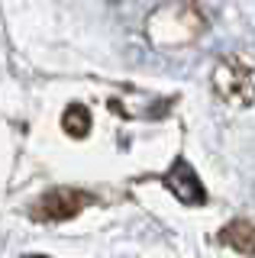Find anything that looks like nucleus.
<instances>
[{"label": "nucleus", "instance_id": "1", "mask_svg": "<svg viewBox=\"0 0 255 258\" xmlns=\"http://www.w3.org/2000/svg\"><path fill=\"white\" fill-rule=\"evenodd\" d=\"M168 184H171V190L178 194L184 204H201V200H204L201 184H197V177H194V171H190V165H184V161H178V165L171 168Z\"/></svg>", "mask_w": 255, "mask_h": 258}, {"label": "nucleus", "instance_id": "2", "mask_svg": "<svg viewBox=\"0 0 255 258\" xmlns=\"http://www.w3.org/2000/svg\"><path fill=\"white\" fill-rule=\"evenodd\" d=\"M87 126H91V116H87V110H84V107H71V110L65 113V129H68V133L84 136V133H87Z\"/></svg>", "mask_w": 255, "mask_h": 258}]
</instances>
